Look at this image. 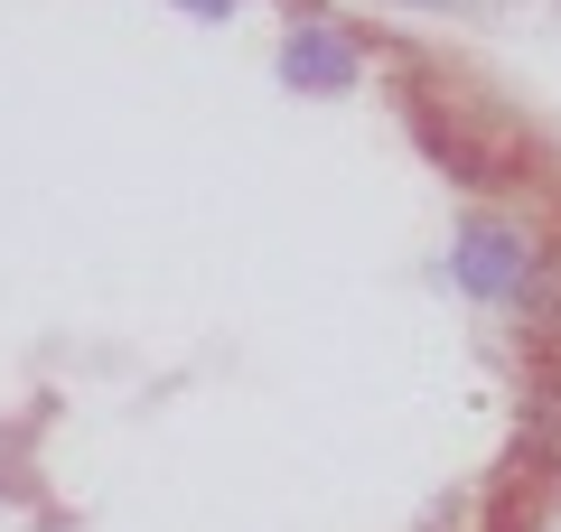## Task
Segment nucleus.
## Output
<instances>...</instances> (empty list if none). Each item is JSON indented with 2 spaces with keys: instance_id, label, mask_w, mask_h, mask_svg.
<instances>
[{
  "instance_id": "obj_1",
  "label": "nucleus",
  "mask_w": 561,
  "mask_h": 532,
  "mask_svg": "<svg viewBox=\"0 0 561 532\" xmlns=\"http://www.w3.org/2000/svg\"><path fill=\"white\" fill-rule=\"evenodd\" d=\"M542 271V243L524 234V216H468L459 234H449V280H459L468 299H524Z\"/></svg>"
},
{
  "instance_id": "obj_2",
  "label": "nucleus",
  "mask_w": 561,
  "mask_h": 532,
  "mask_svg": "<svg viewBox=\"0 0 561 532\" xmlns=\"http://www.w3.org/2000/svg\"><path fill=\"white\" fill-rule=\"evenodd\" d=\"M280 84H300V94H356V84H365V47L346 38L337 20L300 10L290 38H280Z\"/></svg>"
},
{
  "instance_id": "obj_3",
  "label": "nucleus",
  "mask_w": 561,
  "mask_h": 532,
  "mask_svg": "<svg viewBox=\"0 0 561 532\" xmlns=\"http://www.w3.org/2000/svg\"><path fill=\"white\" fill-rule=\"evenodd\" d=\"M179 10H187V20H234L243 0H179Z\"/></svg>"
},
{
  "instance_id": "obj_4",
  "label": "nucleus",
  "mask_w": 561,
  "mask_h": 532,
  "mask_svg": "<svg viewBox=\"0 0 561 532\" xmlns=\"http://www.w3.org/2000/svg\"><path fill=\"white\" fill-rule=\"evenodd\" d=\"M402 10H449V0H402Z\"/></svg>"
}]
</instances>
